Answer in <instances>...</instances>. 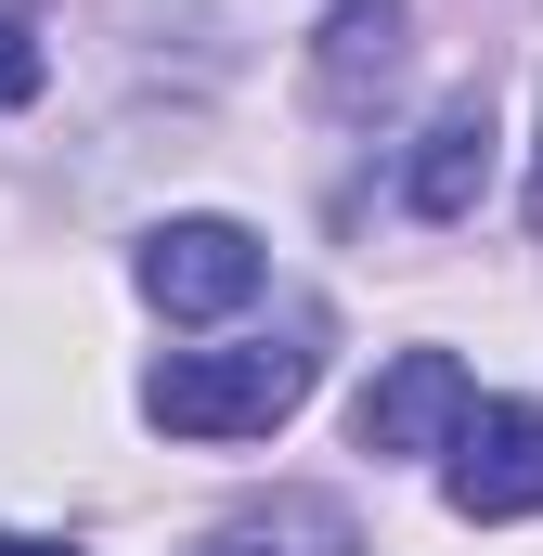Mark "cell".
Returning a JSON list of instances; mask_svg holds the SVG:
<instances>
[{
    "label": "cell",
    "mask_w": 543,
    "mask_h": 556,
    "mask_svg": "<svg viewBox=\"0 0 543 556\" xmlns=\"http://www.w3.org/2000/svg\"><path fill=\"white\" fill-rule=\"evenodd\" d=\"M311 376H324V350L311 337H233V350H168L155 376H142V415L168 427V440H260L311 402Z\"/></svg>",
    "instance_id": "1"
},
{
    "label": "cell",
    "mask_w": 543,
    "mask_h": 556,
    "mask_svg": "<svg viewBox=\"0 0 543 556\" xmlns=\"http://www.w3.org/2000/svg\"><path fill=\"white\" fill-rule=\"evenodd\" d=\"M260 233L247 220H220V207H194V220H155L142 233V298L168 311V324H220V311H247L260 298Z\"/></svg>",
    "instance_id": "2"
},
{
    "label": "cell",
    "mask_w": 543,
    "mask_h": 556,
    "mask_svg": "<svg viewBox=\"0 0 543 556\" xmlns=\"http://www.w3.org/2000/svg\"><path fill=\"white\" fill-rule=\"evenodd\" d=\"M479 402V376L453 363V350H402L363 402H350V440L376 453V466H402V453H453V427Z\"/></svg>",
    "instance_id": "3"
},
{
    "label": "cell",
    "mask_w": 543,
    "mask_h": 556,
    "mask_svg": "<svg viewBox=\"0 0 543 556\" xmlns=\"http://www.w3.org/2000/svg\"><path fill=\"white\" fill-rule=\"evenodd\" d=\"M453 518H543V402H466Z\"/></svg>",
    "instance_id": "4"
},
{
    "label": "cell",
    "mask_w": 543,
    "mask_h": 556,
    "mask_svg": "<svg viewBox=\"0 0 543 556\" xmlns=\"http://www.w3.org/2000/svg\"><path fill=\"white\" fill-rule=\"evenodd\" d=\"M492 91H453V104H440V117H427V142H414L402 155V207L414 220H466V207H479V194H492Z\"/></svg>",
    "instance_id": "5"
},
{
    "label": "cell",
    "mask_w": 543,
    "mask_h": 556,
    "mask_svg": "<svg viewBox=\"0 0 543 556\" xmlns=\"http://www.w3.org/2000/svg\"><path fill=\"white\" fill-rule=\"evenodd\" d=\"M389 78H402V0H337L324 39H311V104L324 117H363Z\"/></svg>",
    "instance_id": "6"
},
{
    "label": "cell",
    "mask_w": 543,
    "mask_h": 556,
    "mask_svg": "<svg viewBox=\"0 0 543 556\" xmlns=\"http://www.w3.org/2000/svg\"><path fill=\"white\" fill-rule=\"evenodd\" d=\"M39 78H52L39 26H26V13H0V104H39Z\"/></svg>",
    "instance_id": "7"
},
{
    "label": "cell",
    "mask_w": 543,
    "mask_h": 556,
    "mask_svg": "<svg viewBox=\"0 0 543 556\" xmlns=\"http://www.w3.org/2000/svg\"><path fill=\"white\" fill-rule=\"evenodd\" d=\"M0 556H78V544H52V531H0Z\"/></svg>",
    "instance_id": "8"
},
{
    "label": "cell",
    "mask_w": 543,
    "mask_h": 556,
    "mask_svg": "<svg viewBox=\"0 0 543 556\" xmlns=\"http://www.w3.org/2000/svg\"><path fill=\"white\" fill-rule=\"evenodd\" d=\"M531 220H543V181H531Z\"/></svg>",
    "instance_id": "9"
},
{
    "label": "cell",
    "mask_w": 543,
    "mask_h": 556,
    "mask_svg": "<svg viewBox=\"0 0 543 556\" xmlns=\"http://www.w3.org/2000/svg\"><path fill=\"white\" fill-rule=\"evenodd\" d=\"M194 556H220V544H194Z\"/></svg>",
    "instance_id": "10"
}]
</instances>
